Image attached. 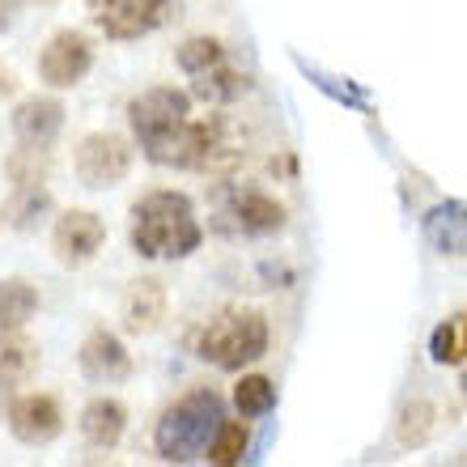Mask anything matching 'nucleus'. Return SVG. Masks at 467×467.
<instances>
[{
    "instance_id": "obj_25",
    "label": "nucleus",
    "mask_w": 467,
    "mask_h": 467,
    "mask_svg": "<svg viewBox=\"0 0 467 467\" xmlns=\"http://www.w3.org/2000/svg\"><path fill=\"white\" fill-rule=\"evenodd\" d=\"M433 408L430 404H408L404 408V425H400V442L404 446H420L425 442V438H430V430H433Z\"/></svg>"
},
{
    "instance_id": "obj_6",
    "label": "nucleus",
    "mask_w": 467,
    "mask_h": 467,
    "mask_svg": "<svg viewBox=\"0 0 467 467\" xmlns=\"http://www.w3.org/2000/svg\"><path fill=\"white\" fill-rule=\"evenodd\" d=\"M77 179L86 187H115L128 179L132 171V145L123 140L119 132H89L81 145H77Z\"/></svg>"
},
{
    "instance_id": "obj_16",
    "label": "nucleus",
    "mask_w": 467,
    "mask_h": 467,
    "mask_svg": "<svg viewBox=\"0 0 467 467\" xmlns=\"http://www.w3.org/2000/svg\"><path fill=\"white\" fill-rule=\"evenodd\" d=\"M246 73L243 68H234L230 60H222V64H213V68H204V73H196L192 77V99L196 102H209V107H230V102H238L246 94Z\"/></svg>"
},
{
    "instance_id": "obj_18",
    "label": "nucleus",
    "mask_w": 467,
    "mask_h": 467,
    "mask_svg": "<svg viewBox=\"0 0 467 467\" xmlns=\"http://www.w3.org/2000/svg\"><path fill=\"white\" fill-rule=\"evenodd\" d=\"M38 310V289L30 281H0V332H22Z\"/></svg>"
},
{
    "instance_id": "obj_19",
    "label": "nucleus",
    "mask_w": 467,
    "mask_h": 467,
    "mask_svg": "<svg viewBox=\"0 0 467 467\" xmlns=\"http://www.w3.org/2000/svg\"><path fill=\"white\" fill-rule=\"evenodd\" d=\"M430 357L433 366H463L467 361V310L442 319L430 336Z\"/></svg>"
},
{
    "instance_id": "obj_13",
    "label": "nucleus",
    "mask_w": 467,
    "mask_h": 467,
    "mask_svg": "<svg viewBox=\"0 0 467 467\" xmlns=\"http://www.w3.org/2000/svg\"><path fill=\"white\" fill-rule=\"evenodd\" d=\"M420 238L438 255H467V204L463 200H442L425 213Z\"/></svg>"
},
{
    "instance_id": "obj_20",
    "label": "nucleus",
    "mask_w": 467,
    "mask_h": 467,
    "mask_svg": "<svg viewBox=\"0 0 467 467\" xmlns=\"http://www.w3.org/2000/svg\"><path fill=\"white\" fill-rule=\"evenodd\" d=\"M234 408H238L243 420L268 417L272 408H276V382L268 374H243L238 387H234Z\"/></svg>"
},
{
    "instance_id": "obj_8",
    "label": "nucleus",
    "mask_w": 467,
    "mask_h": 467,
    "mask_svg": "<svg viewBox=\"0 0 467 467\" xmlns=\"http://www.w3.org/2000/svg\"><path fill=\"white\" fill-rule=\"evenodd\" d=\"M94 68V43L81 30H56L47 38V47L38 56V77L51 89H73L81 86Z\"/></svg>"
},
{
    "instance_id": "obj_14",
    "label": "nucleus",
    "mask_w": 467,
    "mask_h": 467,
    "mask_svg": "<svg viewBox=\"0 0 467 467\" xmlns=\"http://www.w3.org/2000/svg\"><path fill=\"white\" fill-rule=\"evenodd\" d=\"M166 306H171L166 285L153 281V276H140V281H132L128 294H123V327L132 336L158 332L161 319H166Z\"/></svg>"
},
{
    "instance_id": "obj_15",
    "label": "nucleus",
    "mask_w": 467,
    "mask_h": 467,
    "mask_svg": "<svg viewBox=\"0 0 467 467\" xmlns=\"http://www.w3.org/2000/svg\"><path fill=\"white\" fill-rule=\"evenodd\" d=\"M123 430H128V408L111 395H99V400H89L86 412H81V438H86L94 451H111L119 446Z\"/></svg>"
},
{
    "instance_id": "obj_12",
    "label": "nucleus",
    "mask_w": 467,
    "mask_h": 467,
    "mask_svg": "<svg viewBox=\"0 0 467 467\" xmlns=\"http://www.w3.org/2000/svg\"><path fill=\"white\" fill-rule=\"evenodd\" d=\"M64 128V102L60 99H35L17 102V111H13V136H17V145L26 149H51L56 145V136Z\"/></svg>"
},
{
    "instance_id": "obj_26",
    "label": "nucleus",
    "mask_w": 467,
    "mask_h": 467,
    "mask_svg": "<svg viewBox=\"0 0 467 467\" xmlns=\"http://www.w3.org/2000/svg\"><path fill=\"white\" fill-rule=\"evenodd\" d=\"M459 387H463V395H467V374H463V382H459Z\"/></svg>"
},
{
    "instance_id": "obj_5",
    "label": "nucleus",
    "mask_w": 467,
    "mask_h": 467,
    "mask_svg": "<svg viewBox=\"0 0 467 467\" xmlns=\"http://www.w3.org/2000/svg\"><path fill=\"white\" fill-rule=\"evenodd\" d=\"M171 17V0H89V22L115 43L153 35Z\"/></svg>"
},
{
    "instance_id": "obj_22",
    "label": "nucleus",
    "mask_w": 467,
    "mask_h": 467,
    "mask_svg": "<svg viewBox=\"0 0 467 467\" xmlns=\"http://www.w3.org/2000/svg\"><path fill=\"white\" fill-rule=\"evenodd\" d=\"M222 60H225V43L213 35H192L179 43V51H174V64H179L187 77L204 73V68H213V64H222Z\"/></svg>"
},
{
    "instance_id": "obj_3",
    "label": "nucleus",
    "mask_w": 467,
    "mask_h": 467,
    "mask_svg": "<svg viewBox=\"0 0 467 467\" xmlns=\"http://www.w3.org/2000/svg\"><path fill=\"white\" fill-rule=\"evenodd\" d=\"M225 420V400L213 387H192L161 412L153 430V451L161 463H196L209 451L213 433Z\"/></svg>"
},
{
    "instance_id": "obj_1",
    "label": "nucleus",
    "mask_w": 467,
    "mask_h": 467,
    "mask_svg": "<svg viewBox=\"0 0 467 467\" xmlns=\"http://www.w3.org/2000/svg\"><path fill=\"white\" fill-rule=\"evenodd\" d=\"M128 238L140 259H187L192 251H200L204 230H200L192 196L174 192V187H158L132 204Z\"/></svg>"
},
{
    "instance_id": "obj_17",
    "label": "nucleus",
    "mask_w": 467,
    "mask_h": 467,
    "mask_svg": "<svg viewBox=\"0 0 467 467\" xmlns=\"http://www.w3.org/2000/svg\"><path fill=\"white\" fill-rule=\"evenodd\" d=\"M38 369V345L22 332H0V387L26 382Z\"/></svg>"
},
{
    "instance_id": "obj_10",
    "label": "nucleus",
    "mask_w": 467,
    "mask_h": 467,
    "mask_svg": "<svg viewBox=\"0 0 467 467\" xmlns=\"http://www.w3.org/2000/svg\"><path fill=\"white\" fill-rule=\"evenodd\" d=\"M9 433L26 446H47L64 433V412L60 400L47 391H30L17 395L9 404Z\"/></svg>"
},
{
    "instance_id": "obj_11",
    "label": "nucleus",
    "mask_w": 467,
    "mask_h": 467,
    "mask_svg": "<svg viewBox=\"0 0 467 467\" xmlns=\"http://www.w3.org/2000/svg\"><path fill=\"white\" fill-rule=\"evenodd\" d=\"M77 361H81V374H86L89 382H99V387H115V382H123L132 374V353H128V345H123L115 332H107V327H94V332L86 336Z\"/></svg>"
},
{
    "instance_id": "obj_4",
    "label": "nucleus",
    "mask_w": 467,
    "mask_h": 467,
    "mask_svg": "<svg viewBox=\"0 0 467 467\" xmlns=\"http://www.w3.org/2000/svg\"><path fill=\"white\" fill-rule=\"evenodd\" d=\"M192 119V94L174 86H149L128 102V128L153 166H174L179 140Z\"/></svg>"
},
{
    "instance_id": "obj_23",
    "label": "nucleus",
    "mask_w": 467,
    "mask_h": 467,
    "mask_svg": "<svg viewBox=\"0 0 467 467\" xmlns=\"http://www.w3.org/2000/svg\"><path fill=\"white\" fill-rule=\"evenodd\" d=\"M51 204L47 196V179L43 183H13V204H9V217L17 230H30L35 225V217Z\"/></svg>"
},
{
    "instance_id": "obj_7",
    "label": "nucleus",
    "mask_w": 467,
    "mask_h": 467,
    "mask_svg": "<svg viewBox=\"0 0 467 467\" xmlns=\"http://www.w3.org/2000/svg\"><path fill=\"white\" fill-rule=\"evenodd\" d=\"M285 204L259 187H234L222 204V230L243 234V238H272L285 230Z\"/></svg>"
},
{
    "instance_id": "obj_21",
    "label": "nucleus",
    "mask_w": 467,
    "mask_h": 467,
    "mask_svg": "<svg viewBox=\"0 0 467 467\" xmlns=\"http://www.w3.org/2000/svg\"><path fill=\"white\" fill-rule=\"evenodd\" d=\"M246 451H251V433H246L243 420H222L217 433H213L209 451H204V459L217 467H234L246 459Z\"/></svg>"
},
{
    "instance_id": "obj_2",
    "label": "nucleus",
    "mask_w": 467,
    "mask_h": 467,
    "mask_svg": "<svg viewBox=\"0 0 467 467\" xmlns=\"http://www.w3.org/2000/svg\"><path fill=\"white\" fill-rule=\"evenodd\" d=\"M268 315L255 306H225L213 319H204L192 336V353L213 369L238 374V369L255 366L259 357H268Z\"/></svg>"
},
{
    "instance_id": "obj_24",
    "label": "nucleus",
    "mask_w": 467,
    "mask_h": 467,
    "mask_svg": "<svg viewBox=\"0 0 467 467\" xmlns=\"http://www.w3.org/2000/svg\"><path fill=\"white\" fill-rule=\"evenodd\" d=\"M297 68L315 81V86L327 94V99H336V102H345V107H366V89L357 86V81H348V77H327L323 68H315V64H306V60H297Z\"/></svg>"
},
{
    "instance_id": "obj_9",
    "label": "nucleus",
    "mask_w": 467,
    "mask_h": 467,
    "mask_svg": "<svg viewBox=\"0 0 467 467\" xmlns=\"http://www.w3.org/2000/svg\"><path fill=\"white\" fill-rule=\"evenodd\" d=\"M107 243V225L99 222V213L89 209H68L56 217V230H51V251L64 268H81L102 251Z\"/></svg>"
}]
</instances>
